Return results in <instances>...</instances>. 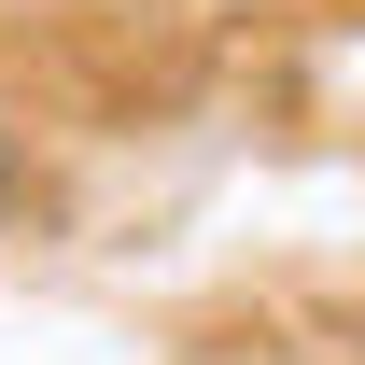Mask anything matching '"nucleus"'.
Wrapping results in <instances>:
<instances>
[{
  "instance_id": "nucleus-1",
  "label": "nucleus",
  "mask_w": 365,
  "mask_h": 365,
  "mask_svg": "<svg viewBox=\"0 0 365 365\" xmlns=\"http://www.w3.org/2000/svg\"><path fill=\"white\" fill-rule=\"evenodd\" d=\"M14 197H29V155H14V113H0V225H14Z\"/></svg>"
},
{
  "instance_id": "nucleus-2",
  "label": "nucleus",
  "mask_w": 365,
  "mask_h": 365,
  "mask_svg": "<svg viewBox=\"0 0 365 365\" xmlns=\"http://www.w3.org/2000/svg\"><path fill=\"white\" fill-rule=\"evenodd\" d=\"M351 365H365V351H351Z\"/></svg>"
}]
</instances>
